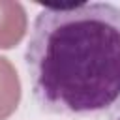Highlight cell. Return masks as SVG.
Here are the masks:
<instances>
[{
    "instance_id": "6da1fadb",
    "label": "cell",
    "mask_w": 120,
    "mask_h": 120,
    "mask_svg": "<svg viewBox=\"0 0 120 120\" xmlns=\"http://www.w3.org/2000/svg\"><path fill=\"white\" fill-rule=\"evenodd\" d=\"M26 68L34 98L56 114L88 116L120 103V8L79 2L43 8Z\"/></svg>"
},
{
    "instance_id": "7a4b0ae2",
    "label": "cell",
    "mask_w": 120,
    "mask_h": 120,
    "mask_svg": "<svg viewBox=\"0 0 120 120\" xmlns=\"http://www.w3.org/2000/svg\"><path fill=\"white\" fill-rule=\"evenodd\" d=\"M28 19L19 2L0 0V49L15 47L26 34Z\"/></svg>"
},
{
    "instance_id": "3957f363",
    "label": "cell",
    "mask_w": 120,
    "mask_h": 120,
    "mask_svg": "<svg viewBox=\"0 0 120 120\" xmlns=\"http://www.w3.org/2000/svg\"><path fill=\"white\" fill-rule=\"evenodd\" d=\"M21 101V81L13 64L0 56V120L9 118Z\"/></svg>"
}]
</instances>
